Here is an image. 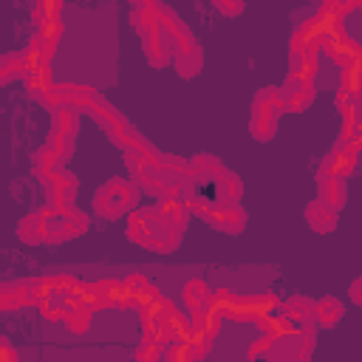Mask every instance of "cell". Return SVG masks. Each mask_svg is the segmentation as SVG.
I'll return each instance as SVG.
<instances>
[{
    "instance_id": "1",
    "label": "cell",
    "mask_w": 362,
    "mask_h": 362,
    "mask_svg": "<svg viewBox=\"0 0 362 362\" xmlns=\"http://www.w3.org/2000/svg\"><path fill=\"white\" fill-rule=\"evenodd\" d=\"M192 173H189V184L181 195V201L187 204V209L206 215L212 209L221 206H232L240 204V178L215 156L209 153H198L189 161Z\"/></svg>"
},
{
    "instance_id": "2",
    "label": "cell",
    "mask_w": 362,
    "mask_h": 362,
    "mask_svg": "<svg viewBox=\"0 0 362 362\" xmlns=\"http://www.w3.org/2000/svg\"><path fill=\"white\" fill-rule=\"evenodd\" d=\"M85 229H88V215L79 212L76 206H71V209L45 206V209H37V212L20 218L17 238L31 246H40V243L57 246V243H65V240L82 235Z\"/></svg>"
},
{
    "instance_id": "3",
    "label": "cell",
    "mask_w": 362,
    "mask_h": 362,
    "mask_svg": "<svg viewBox=\"0 0 362 362\" xmlns=\"http://www.w3.org/2000/svg\"><path fill=\"white\" fill-rule=\"evenodd\" d=\"M158 17H161V25H164V34H167V45H170V57H173L175 74L184 76V79L198 76L201 65H204V54H201V45H198L195 34L164 3H158Z\"/></svg>"
},
{
    "instance_id": "4",
    "label": "cell",
    "mask_w": 362,
    "mask_h": 362,
    "mask_svg": "<svg viewBox=\"0 0 362 362\" xmlns=\"http://www.w3.org/2000/svg\"><path fill=\"white\" fill-rule=\"evenodd\" d=\"M127 238L150 252H173L181 243L184 229L178 223H173L170 218H164L158 212V206H144V209L130 212Z\"/></svg>"
},
{
    "instance_id": "5",
    "label": "cell",
    "mask_w": 362,
    "mask_h": 362,
    "mask_svg": "<svg viewBox=\"0 0 362 362\" xmlns=\"http://www.w3.org/2000/svg\"><path fill=\"white\" fill-rule=\"evenodd\" d=\"M130 25L141 37L144 54H147L153 68H164L167 62H173L170 45H167V34H164V25H161V17H158V3L139 0L130 8Z\"/></svg>"
},
{
    "instance_id": "6",
    "label": "cell",
    "mask_w": 362,
    "mask_h": 362,
    "mask_svg": "<svg viewBox=\"0 0 362 362\" xmlns=\"http://www.w3.org/2000/svg\"><path fill=\"white\" fill-rule=\"evenodd\" d=\"M311 348H314L311 334H303V331L269 334L249 348V359L252 362H308Z\"/></svg>"
},
{
    "instance_id": "7",
    "label": "cell",
    "mask_w": 362,
    "mask_h": 362,
    "mask_svg": "<svg viewBox=\"0 0 362 362\" xmlns=\"http://www.w3.org/2000/svg\"><path fill=\"white\" fill-rule=\"evenodd\" d=\"M286 110L283 90L280 88H260L252 99V116H249V133L257 141H272L277 133V122Z\"/></svg>"
},
{
    "instance_id": "8",
    "label": "cell",
    "mask_w": 362,
    "mask_h": 362,
    "mask_svg": "<svg viewBox=\"0 0 362 362\" xmlns=\"http://www.w3.org/2000/svg\"><path fill=\"white\" fill-rule=\"evenodd\" d=\"M139 198V187L127 178H110L105 181L93 195V215L99 221H116L122 218Z\"/></svg>"
},
{
    "instance_id": "9",
    "label": "cell",
    "mask_w": 362,
    "mask_h": 362,
    "mask_svg": "<svg viewBox=\"0 0 362 362\" xmlns=\"http://www.w3.org/2000/svg\"><path fill=\"white\" fill-rule=\"evenodd\" d=\"M76 133H79V119L74 107H59L54 110V124H51V141L48 147H54L59 153V158H71L74 147H76Z\"/></svg>"
},
{
    "instance_id": "10",
    "label": "cell",
    "mask_w": 362,
    "mask_h": 362,
    "mask_svg": "<svg viewBox=\"0 0 362 362\" xmlns=\"http://www.w3.org/2000/svg\"><path fill=\"white\" fill-rule=\"evenodd\" d=\"M76 175L68 173L65 167H59L54 175H48L42 181V189H45V201L51 209H71L74 206V195H76Z\"/></svg>"
},
{
    "instance_id": "11",
    "label": "cell",
    "mask_w": 362,
    "mask_h": 362,
    "mask_svg": "<svg viewBox=\"0 0 362 362\" xmlns=\"http://www.w3.org/2000/svg\"><path fill=\"white\" fill-rule=\"evenodd\" d=\"M356 164H359V153H356L348 141H337V144L325 153V158L320 161L317 170H322V173H328V175H337V178H348V175L356 170Z\"/></svg>"
},
{
    "instance_id": "12",
    "label": "cell",
    "mask_w": 362,
    "mask_h": 362,
    "mask_svg": "<svg viewBox=\"0 0 362 362\" xmlns=\"http://www.w3.org/2000/svg\"><path fill=\"white\" fill-rule=\"evenodd\" d=\"M280 314H283V320L288 322L291 331L311 334V328L317 325V320H314V300H308V297H294V300H288V303L280 308Z\"/></svg>"
},
{
    "instance_id": "13",
    "label": "cell",
    "mask_w": 362,
    "mask_h": 362,
    "mask_svg": "<svg viewBox=\"0 0 362 362\" xmlns=\"http://www.w3.org/2000/svg\"><path fill=\"white\" fill-rule=\"evenodd\" d=\"M280 90H283V102L288 110H305L317 96L314 79H303V76H286Z\"/></svg>"
},
{
    "instance_id": "14",
    "label": "cell",
    "mask_w": 362,
    "mask_h": 362,
    "mask_svg": "<svg viewBox=\"0 0 362 362\" xmlns=\"http://www.w3.org/2000/svg\"><path fill=\"white\" fill-rule=\"evenodd\" d=\"M209 226H215L218 232H226V235H240L243 226H246V209L240 204H232V206H221V209H212L206 215H201Z\"/></svg>"
},
{
    "instance_id": "15",
    "label": "cell",
    "mask_w": 362,
    "mask_h": 362,
    "mask_svg": "<svg viewBox=\"0 0 362 362\" xmlns=\"http://www.w3.org/2000/svg\"><path fill=\"white\" fill-rule=\"evenodd\" d=\"M317 198L322 204H328L334 212H339L348 201V189H345V178L328 175L322 170H317Z\"/></svg>"
},
{
    "instance_id": "16",
    "label": "cell",
    "mask_w": 362,
    "mask_h": 362,
    "mask_svg": "<svg viewBox=\"0 0 362 362\" xmlns=\"http://www.w3.org/2000/svg\"><path fill=\"white\" fill-rule=\"evenodd\" d=\"M122 286H124V297H127V305L133 308H147L153 300H158L161 294H158V288L156 286H150L147 283V277H141V274H127L124 280H122Z\"/></svg>"
},
{
    "instance_id": "17",
    "label": "cell",
    "mask_w": 362,
    "mask_h": 362,
    "mask_svg": "<svg viewBox=\"0 0 362 362\" xmlns=\"http://www.w3.org/2000/svg\"><path fill=\"white\" fill-rule=\"evenodd\" d=\"M37 294H34V283L31 280H14V283H3L0 288V308L3 311H14L23 305H34Z\"/></svg>"
},
{
    "instance_id": "18",
    "label": "cell",
    "mask_w": 362,
    "mask_h": 362,
    "mask_svg": "<svg viewBox=\"0 0 362 362\" xmlns=\"http://www.w3.org/2000/svg\"><path fill=\"white\" fill-rule=\"evenodd\" d=\"M303 215H305V223H308L317 235H328V232H334V229H337V212H334L328 204H322L320 198L308 201Z\"/></svg>"
},
{
    "instance_id": "19",
    "label": "cell",
    "mask_w": 362,
    "mask_h": 362,
    "mask_svg": "<svg viewBox=\"0 0 362 362\" xmlns=\"http://www.w3.org/2000/svg\"><path fill=\"white\" fill-rule=\"evenodd\" d=\"M325 51H328V57L345 71V68H351L354 62H356V54H359V42H354L348 34H342V37H331L325 45H322Z\"/></svg>"
},
{
    "instance_id": "20",
    "label": "cell",
    "mask_w": 362,
    "mask_h": 362,
    "mask_svg": "<svg viewBox=\"0 0 362 362\" xmlns=\"http://www.w3.org/2000/svg\"><path fill=\"white\" fill-rule=\"evenodd\" d=\"M31 167H34V175L45 181L48 175H54L62 167V158L54 147H37L34 156H31Z\"/></svg>"
},
{
    "instance_id": "21",
    "label": "cell",
    "mask_w": 362,
    "mask_h": 362,
    "mask_svg": "<svg viewBox=\"0 0 362 362\" xmlns=\"http://www.w3.org/2000/svg\"><path fill=\"white\" fill-rule=\"evenodd\" d=\"M184 303L189 308V314H198V311H206L209 303H212V291L204 280H189L184 286Z\"/></svg>"
},
{
    "instance_id": "22",
    "label": "cell",
    "mask_w": 362,
    "mask_h": 362,
    "mask_svg": "<svg viewBox=\"0 0 362 362\" xmlns=\"http://www.w3.org/2000/svg\"><path fill=\"white\" fill-rule=\"evenodd\" d=\"M342 314H345V308L337 297H322L314 303V320L320 328H334L342 320Z\"/></svg>"
},
{
    "instance_id": "23",
    "label": "cell",
    "mask_w": 362,
    "mask_h": 362,
    "mask_svg": "<svg viewBox=\"0 0 362 362\" xmlns=\"http://www.w3.org/2000/svg\"><path fill=\"white\" fill-rule=\"evenodd\" d=\"M28 76V65H25V54H17V51H8L0 57V82L8 85L14 79H23Z\"/></svg>"
},
{
    "instance_id": "24",
    "label": "cell",
    "mask_w": 362,
    "mask_h": 362,
    "mask_svg": "<svg viewBox=\"0 0 362 362\" xmlns=\"http://www.w3.org/2000/svg\"><path fill=\"white\" fill-rule=\"evenodd\" d=\"M90 288L96 291L102 308H110V305H127V297H124V286L116 283V280H99V283H90Z\"/></svg>"
},
{
    "instance_id": "25",
    "label": "cell",
    "mask_w": 362,
    "mask_h": 362,
    "mask_svg": "<svg viewBox=\"0 0 362 362\" xmlns=\"http://www.w3.org/2000/svg\"><path fill=\"white\" fill-rule=\"evenodd\" d=\"M342 90L351 96V99H359L362 96V68L351 65L342 71Z\"/></svg>"
},
{
    "instance_id": "26",
    "label": "cell",
    "mask_w": 362,
    "mask_h": 362,
    "mask_svg": "<svg viewBox=\"0 0 362 362\" xmlns=\"http://www.w3.org/2000/svg\"><path fill=\"white\" fill-rule=\"evenodd\" d=\"M90 317H93V311L90 308H85L82 303L68 314V320H65V325L74 331V334H82V331H88V325H90Z\"/></svg>"
},
{
    "instance_id": "27",
    "label": "cell",
    "mask_w": 362,
    "mask_h": 362,
    "mask_svg": "<svg viewBox=\"0 0 362 362\" xmlns=\"http://www.w3.org/2000/svg\"><path fill=\"white\" fill-rule=\"evenodd\" d=\"M34 23H48V20H59V3H51V0H40L34 6Z\"/></svg>"
},
{
    "instance_id": "28",
    "label": "cell",
    "mask_w": 362,
    "mask_h": 362,
    "mask_svg": "<svg viewBox=\"0 0 362 362\" xmlns=\"http://www.w3.org/2000/svg\"><path fill=\"white\" fill-rule=\"evenodd\" d=\"M195 359H198V356H195V351H192L189 342H178V345H173L170 354H167V362H195Z\"/></svg>"
},
{
    "instance_id": "29",
    "label": "cell",
    "mask_w": 362,
    "mask_h": 362,
    "mask_svg": "<svg viewBox=\"0 0 362 362\" xmlns=\"http://www.w3.org/2000/svg\"><path fill=\"white\" fill-rule=\"evenodd\" d=\"M158 356H161V345H156V342H139V348H136V362H158Z\"/></svg>"
},
{
    "instance_id": "30",
    "label": "cell",
    "mask_w": 362,
    "mask_h": 362,
    "mask_svg": "<svg viewBox=\"0 0 362 362\" xmlns=\"http://www.w3.org/2000/svg\"><path fill=\"white\" fill-rule=\"evenodd\" d=\"M215 8H218L221 14H226V17H238V14L243 11V3H232V0H226V3H223V0H218V3H215Z\"/></svg>"
},
{
    "instance_id": "31",
    "label": "cell",
    "mask_w": 362,
    "mask_h": 362,
    "mask_svg": "<svg viewBox=\"0 0 362 362\" xmlns=\"http://www.w3.org/2000/svg\"><path fill=\"white\" fill-rule=\"evenodd\" d=\"M348 294H351V303H354V305H362V277H354V280H351Z\"/></svg>"
},
{
    "instance_id": "32",
    "label": "cell",
    "mask_w": 362,
    "mask_h": 362,
    "mask_svg": "<svg viewBox=\"0 0 362 362\" xmlns=\"http://www.w3.org/2000/svg\"><path fill=\"white\" fill-rule=\"evenodd\" d=\"M0 362H17V351L11 348L8 339H0Z\"/></svg>"
},
{
    "instance_id": "33",
    "label": "cell",
    "mask_w": 362,
    "mask_h": 362,
    "mask_svg": "<svg viewBox=\"0 0 362 362\" xmlns=\"http://www.w3.org/2000/svg\"><path fill=\"white\" fill-rule=\"evenodd\" d=\"M356 127H362V96L356 99Z\"/></svg>"
}]
</instances>
